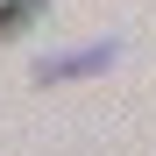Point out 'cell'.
Listing matches in <instances>:
<instances>
[{
    "mask_svg": "<svg viewBox=\"0 0 156 156\" xmlns=\"http://www.w3.org/2000/svg\"><path fill=\"white\" fill-rule=\"evenodd\" d=\"M43 21V0H0V43L21 36V29H36Z\"/></svg>",
    "mask_w": 156,
    "mask_h": 156,
    "instance_id": "cell-2",
    "label": "cell"
},
{
    "mask_svg": "<svg viewBox=\"0 0 156 156\" xmlns=\"http://www.w3.org/2000/svg\"><path fill=\"white\" fill-rule=\"evenodd\" d=\"M121 57V43H85V50H64V57H43L36 64V85H71V78H92Z\"/></svg>",
    "mask_w": 156,
    "mask_h": 156,
    "instance_id": "cell-1",
    "label": "cell"
}]
</instances>
